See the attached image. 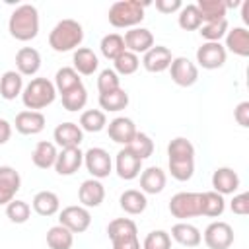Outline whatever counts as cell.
Returning a JSON list of instances; mask_svg holds the SVG:
<instances>
[{"label": "cell", "instance_id": "cell-1", "mask_svg": "<svg viewBox=\"0 0 249 249\" xmlns=\"http://www.w3.org/2000/svg\"><path fill=\"white\" fill-rule=\"evenodd\" d=\"M169 173L177 181H189L195 173V146L191 140L177 136L167 144Z\"/></svg>", "mask_w": 249, "mask_h": 249}, {"label": "cell", "instance_id": "cell-2", "mask_svg": "<svg viewBox=\"0 0 249 249\" xmlns=\"http://www.w3.org/2000/svg\"><path fill=\"white\" fill-rule=\"evenodd\" d=\"M8 31L18 41H31L39 33V12L33 4H19L8 19Z\"/></svg>", "mask_w": 249, "mask_h": 249}, {"label": "cell", "instance_id": "cell-3", "mask_svg": "<svg viewBox=\"0 0 249 249\" xmlns=\"http://www.w3.org/2000/svg\"><path fill=\"white\" fill-rule=\"evenodd\" d=\"M84 41V27L76 19H60L49 33V45L56 53H68L80 49Z\"/></svg>", "mask_w": 249, "mask_h": 249}, {"label": "cell", "instance_id": "cell-4", "mask_svg": "<svg viewBox=\"0 0 249 249\" xmlns=\"http://www.w3.org/2000/svg\"><path fill=\"white\" fill-rule=\"evenodd\" d=\"M54 99H56V89L49 78H33L27 86H23L21 101L27 111H41L49 107Z\"/></svg>", "mask_w": 249, "mask_h": 249}, {"label": "cell", "instance_id": "cell-5", "mask_svg": "<svg viewBox=\"0 0 249 249\" xmlns=\"http://www.w3.org/2000/svg\"><path fill=\"white\" fill-rule=\"evenodd\" d=\"M148 6V2H138V0H119L115 4H111L109 8V23L113 27L119 29H132L136 27L142 19H144V8Z\"/></svg>", "mask_w": 249, "mask_h": 249}, {"label": "cell", "instance_id": "cell-6", "mask_svg": "<svg viewBox=\"0 0 249 249\" xmlns=\"http://www.w3.org/2000/svg\"><path fill=\"white\" fill-rule=\"evenodd\" d=\"M169 212L173 218H179L181 222L187 218L200 216V193L181 191V193L173 195L169 200Z\"/></svg>", "mask_w": 249, "mask_h": 249}, {"label": "cell", "instance_id": "cell-7", "mask_svg": "<svg viewBox=\"0 0 249 249\" xmlns=\"http://www.w3.org/2000/svg\"><path fill=\"white\" fill-rule=\"evenodd\" d=\"M58 224L64 226L66 230H70L72 233H84L91 224V214L82 204H72V206H66L60 210Z\"/></svg>", "mask_w": 249, "mask_h": 249}, {"label": "cell", "instance_id": "cell-8", "mask_svg": "<svg viewBox=\"0 0 249 249\" xmlns=\"http://www.w3.org/2000/svg\"><path fill=\"white\" fill-rule=\"evenodd\" d=\"M84 165L93 179H105L113 171V160L103 148H89L84 152Z\"/></svg>", "mask_w": 249, "mask_h": 249}, {"label": "cell", "instance_id": "cell-9", "mask_svg": "<svg viewBox=\"0 0 249 249\" xmlns=\"http://www.w3.org/2000/svg\"><path fill=\"white\" fill-rule=\"evenodd\" d=\"M202 239L208 249H230L233 243V228L228 222H212L206 226Z\"/></svg>", "mask_w": 249, "mask_h": 249}, {"label": "cell", "instance_id": "cell-10", "mask_svg": "<svg viewBox=\"0 0 249 249\" xmlns=\"http://www.w3.org/2000/svg\"><path fill=\"white\" fill-rule=\"evenodd\" d=\"M169 74H171V80L181 88H191L198 80V68L187 56H173L169 64Z\"/></svg>", "mask_w": 249, "mask_h": 249}, {"label": "cell", "instance_id": "cell-11", "mask_svg": "<svg viewBox=\"0 0 249 249\" xmlns=\"http://www.w3.org/2000/svg\"><path fill=\"white\" fill-rule=\"evenodd\" d=\"M226 49L222 43H202L198 49H196V62L198 66L206 68V70H216V68H222L226 64Z\"/></svg>", "mask_w": 249, "mask_h": 249}, {"label": "cell", "instance_id": "cell-12", "mask_svg": "<svg viewBox=\"0 0 249 249\" xmlns=\"http://www.w3.org/2000/svg\"><path fill=\"white\" fill-rule=\"evenodd\" d=\"M115 171H117V175H119L121 179L132 181V179H136V177L140 175V171H142V160L136 158V156L124 146L123 150H119V154H117V158H115Z\"/></svg>", "mask_w": 249, "mask_h": 249}, {"label": "cell", "instance_id": "cell-13", "mask_svg": "<svg viewBox=\"0 0 249 249\" xmlns=\"http://www.w3.org/2000/svg\"><path fill=\"white\" fill-rule=\"evenodd\" d=\"M173 60V54L167 47L163 45H154L148 53H144L142 56V66L152 72V74H160V72H165L169 70V64Z\"/></svg>", "mask_w": 249, "mask_h": 249}, {"label": "cell", "instance_id": "cell-14", "mask_svg": "<svg viewBox=\"0 0 249 249\" xmlns=\"http://www.w3.org/2000/svg\"><path fill=\"white\" fill-rule=\"evenodd\" d=\"M21 189V177L12 165H0V206L16 198V193Z\"/></svg>", "mask_w": 249, "mask_h": 249}, {"label": "cell", "instance_id": "cell-15", "mask_svg": "<svg viewBox=\"0 0 249 249\" xmlns=\"http://www.w3.org/2000/svg\"><path fill=\"white\" fill-rule=\"evenodd\" d=\"M105 198V187L99 179H86L78 189V200L84 208H97Z\"/></svg>", "mask_w": 249, "mask_h": 249}, {"label": "cell", "instance_id": "cell-16", "mask_svg": "<svg viewBox=\"0 0 249 249\" xmlns=\"http://www.w3.org/2000/svg\"><path fill=\"white\" fill-rule=\"evenodd\" d=\"M123 39H124L126 51H130L134 54H140V53L144 54L154 47V35L146 27H132L123 35Z\"/></svg>", "mask_w": 249, "mask_h": 249}, {"label": "cell", "instance_id": "cell-17", "mask_svg": "<svg viewBox=\"0 0 249 249\" xmlns=\"http://www.w3.org/2000/svg\"><path fill=\"white\" fill-rule=\"evenodd\" d=\"M84 163V152L80 148H62L54 161V171L58 175H74Z\"/></svg>", "mask_w": 249, "mask_h": 249}, {"label": "cell", "instance_id": "cell-18", "mask_svg": "<svg viewBox=\"0 0 249 249\" xmlns=\"http://www.w3.org/2000/svg\"><path fill=\"white\" fill-rule=\"evenodd\" d=\"M136 132H138V130H136V124H134V121L128 119V117H115V119L107 124V134H109V138H111L113 142H117V144H123V146H128Z\"/></svg>", "mask_w": 249, "mask_h": 249}, {"label": "cell", "instance_id": "cell-19", "mask_svg": "<svg viewBox=\"0 0 249 249\" xmlns=\"http://www.w3.org/2000/svg\"><path fill=\"white\" fill-rule=\"evenodd\" d=\"M53 138H54V144L62 148H80L82 140H84V130L80 128V124L76 123H60L54 132H53Z\"/></svg>", "mask_w": 249, "mask_h": 249}, {"label": "cell", "instance_id": "cell-20", "mask_svg": "<svg viewBox=\"0 0 249 249\" xmlns=\"http://www.w3.org/2000/svg\"><path fill=\"white\" fill-rule=\"evenodd\" d=\"M45 115L41 111H19L16 115V130L19 134H25V136H33V134H39L43 128H45Z\"/></svg>", "mask_w": 249, "mask_h": 249}, {"label": "cell", "instance_id": "cell-21", "mask_svg": "<svg viewBox=\"0 0 249 249\" xmlns=\"http://www.w3.org/2000/svg\"><path fill=\"white\" fill-rule=\"evenodd\" d=\"M212 187L218 195H233L239 189V175L231 167H216L212 173Z\"/></svg>", "mask_w": 249, "mask_h": 249}, {"label": "cell", "instance_id": "cell-22", "mask_svg": "<svg viewBox=\"0 0 249 249\" xmlns=\"http://www.w3.org/2000/svg\"><path fill=\"white\" fill-rule=\"evenodd\" d=\"M165 183H167V177H165V171L161 167H146L140 171V191L144 195H158L165 189Z\"/></svg>", "mask_w": 249, "mask_h": 249}, {"label": "cell", "instance_id": "cell-23", "mask_svg": "<svg viewBox=\"0 0 249 249\" xmlns=\"http://www.w3.org/2000/svg\"><path fill=\"white\" fill-rule=\"evenodd\" d=\"M16 68L21 76H35L41 68V54L33 47H21L16 53Z\"/></svg>", "mask_w": 249, "mask_h": 249}, {"label": "cell", "instance_id": "cell-24", "mask_svg": "<svg viewBox=\"0 0 249 249\" xmlns=\"http://www.w3.org/2000/svg\"><path fill=\"white\" fill-rule=\"evenodd\" d=\"M169 237H171L173 241H177L179 245H183V247H196V245H200V241H202L200 230H198L196 226L189 224V222H177V224L171 228Z\"/></svg>", "mask_w": 249, "mask_h": 249}, {"label": "cell", "instance_id": "cell-25", "mask_svg": "<svg viewBox=\"0 0 249 249\" xmlns=\"http://www.w3.org/2000/svg\"><path fill=\"white\" fill-rule=\"evenodd\" d=\"M56 156H58L56 144H54V142H49V140H41V142H37L35 148H33L31 161H33V165L39 167V169H49V167H54Z\"/></svg>", "mask_w": 249, "mask_h": 249}, {"label": "cell", "instance_id": "cell-26", "mask_svg": "<svg viewBox=\"0 0 249 249\" xmlns=\"http://www.w3.org/2000/svg\"><path fill=\"white\" fill-rule=\"evenodd\" d=\"M226 53H233L237 56H249V31L245 27H233L226 33Z\"/></svg>", "mask_w": 249, "mask_h": 249}, {"label": "cell", "instance_id": "cell-27", "mask_svg": "<svg viewBox=\"0 0 249 249\" xmlns=\"http://www.w3.org/2000/svg\"><path fill=\"white\" fill-rule=\"evenodd\" d=\"M72 62H74L72 68L78 74H82V76H91L97 70V66H99V58H97V54L89 47L76 49L74 54H72Z\"/></svg>", "mask_w": 249, "mask_h": 249}, {"label": "cell", "instance_id": "cell-28", "mask_svg": "<svg viewBox=\"0 0 249 249\" xmlns=\"http://www.w3.org/2000/svg\"><path fill=\"white\" fill-rule=\"evenodd\" d=\"M23 91V76L18 70H6L0 76V97L6 101L16 99Z\"/></svg>", "mask_w": 249, "mask_h": 249}, {"label": "cell", "instance_id": "cell-29", "mask_svg": "<svg viewBox=\"0 0 249 249\" xmlns=\"http://www.w3.org/2000/svg\"><path fill=\"white\" fill-rule=\"evenodd\" d=\"M31 206H33V210H35L39 216L49 218V216H54V214L60 210V198H58V195L53 193V191H39V193L33 196Z\"/></svg>", "mask_w": 249, "mask_h": 249}, {"label": "cell", "instance_id": "cell-30", "mask_svg": "<svg viewBox=\"0 0 249 249\" xmlns=\"http://www.w3.org/2000/svg\"><path fill=\"white\" fill-rule=\"evenodd\" d=\"M119 204L123 208V212L130 214V216H136V214H142L148 206V198L142 191H136V189H128L124 191L121 196H119Z\"/></svg>", "mask_w": 249, "mask_h": 249}, {"label": "cell", "instance_id": "cell-31", "mask_svg": "<svg viewBox=\"0 0 249 249\" xmlns=\"http://www.w3.org/2000/svg\"><path fill=\"white\" fill-rule=\"evenodd\" d=\"M224 210H226V200L222 195H218L216 191L200 193V216L218 218L224 214Z\"/></svg>", "mask_w": 249, "mask_h": 249}, {"label": "cell", "instance_id": "cell-32", "mask_svg": "<svg viewBox=\"0 0 249 249\" xmlns=\"http://www.w3.org/2000/svg\"><path fill=\"white\" fill-rule=\"evenodd\" d=\"M53 84H54L56 93L62 95V93H66V91H70V89L82 86V78H80V74H78L72 66H62V68L56 70Z\"/></svg>", "mask_w": 249, "mask_h": 249}, {"label": "cell", "instance_id": "cell-33", "mask_svg": "<svg viewBox=\"0 0 249 249\" xmlns=\"http://www.w3.org/2000/svg\"><path fill=\"white\" fill-rule=\"evenodd\" d=\"M107 235L111 241L132 237V235H138V226L130 218H115L107 224Z\"/></svg>", "mask_w": 249, "mask_h": 249}, {"label": "cell", "instance_id": "cell-34", "mask_svg": "<svg viewBox=\"0 0 249 249\" xmlns=\"http://www.w3.org/2000/svg\"><path fill=\"white\" fill-rule=\"evenodd\" d=\"M47 245H49V249H72L74 233L70 230H66L64 226L56 224L47 230Z\"/></svg>", "mask_w": 249, "mask_h": 249}, {"label": "cell", "instance_id": "cell-35", "mask_svg": "<svg viewBox=\"0 0 249 249\" xmlns=\"http://www.w3.org/2000/svg\"><path fill=\"white\" fill-rule=\"evenodd\" d=\"M126 105H128V93L123 88L109 91V93H99V107L103 109V113L105 111L119 113V111L126 109Z\"/></svg>", "mask_w": 249, "mask_h": 249}, {"label": "cell", "instance_id": "cell-36", "mask_svg": "<svg viewBox=\"0 0 249 249\" xmlns=\"http://www.w3.org/2000/svg\"><path fill=\"white\" fill-rule=\"evenodd\" d=\"M196 8H198V14L202 18V23L226 19V12L228 10L224 6V0H198Z\"/></svg>", "mask_w": 249, "mask_h": 249}, {"label": "cell", "instance_id": "cell-37", "mask_svg": "<svg viewBox=\"0 0 249 249\" xmlns=\"http://www.w3.org/2000/svg\"><path fill=\"white\" fill-rule=\"evenodd\" d=\"M107 126V117L101 109H88L80 115V128L86 132H101Z\"/></svg>", "mask_w": 249, "mask_h": 249}, {"label": "cell", "instance_id": "cell-38", "mask_svg": "<svg viewBox=\"0 0 249 249\" xmlns=\"http://www.w3.org/2000/svg\"><path fill=\"white\" fill-rule=\"evenodd\" d=\"M99 51H101V54H103L107 60H115L119 54H123V53L126 51L123 35H119V33H109V35H105V37L101 39V43H99Z\"/></svg>", "mask_w": 249, "mask_h": 249}, {"label": "cell", "instance_id": "cell-39", "mask_svg": "<svg viewBox=\"0 0 249 249\" xmlns=\"http://www.w3.org/2000/svg\"><path fill=\"white\" fill-rule=\"evenodd\" d=\"M177 23L181 29L185 31H196L200 25H202V18L198 14V8L196 4H187L179 10V16H177Z\"/></svg>", "mask_w": 249, "mask_h": 249}, {"label": "cell", "instance_id": "cell-40", "mask_svg": "<svg viewBox=\"0 0 249 249\" xmlns=\"http://www.w3.org/2000/svg\"><path fill=\"white\" fill-rule=\"evenodd\" d=\"M60 97H62V107H64L66 111L74 113V111H80V109L86 107V103H88V89H86L84 84H82V86H78V88H74V89L62 93Z\"/></svg>", "mask_w": 249, "mask_h": 249}, {"label": "cell", "instance_id": "cell-41", "mask_svg": "<svg viewBox=\"0 0 249 249\" xmlns=\"http://www.w3.org/2000/svg\"><path fill=\"white\" fill-rule=\"evenodd\" d=\"M198 33H200V37L206 43H220V39L226 37V33H228V19H218V21L202 23L198 27Z\"/></svg>", "mask_w": 249, "mask_h": 249}, {"label": "cell", "instance_id": "cell-42", "mask_svg": "<svg viewBox=\"0 0 249 249\" xmlns=\"http://www.w3.org/2000/svg\"><path fill=\"white\" fill-rule=\"evenodd\" d=\"M113 70L119 74V76H130V74H134L136 70H138V66H140V58H138V54H134V53H130V51H124L123 54H119L115 60H113Z\"/></svg>", "mask_w": 249, "mask_h": 249}, {"label": "cell", "instance_id": "cell-43", "mask_svg": "<svg viewBox=\"0 0 249 249\" xmlns=\"http://www.w3.org/2000/svg\"><path fill=\"white\" fill-rule=\"evenodd\" d=\"M126 148H128L136 158H140L142 161L154 154V142H152V138H150L146 132H136L134 138L130 140V144H128Z\"/></svg>", "mask_w": 249, "mask_h": 249}, {"label": "cell", "instance_id": "cell-44", "mask_svg": "<svg viewBox=\"0 0 249 249\" xmlns=\"http://www.w3.org/2000/svg\"><path fill=\"white\" fill-rule=\"evenodd\" d=\"M6 216L12 224H25L31 216V206L25 200L14 198L12 202L6 204Z\"/></svg>", "mask_w": 249, "mask_h": 249}, {"label": "cell", "instance_id": "cell-45", "mask_svg": "<svg viewBox=\"0 0 249 249\" xmlns=\"http://www.w3.org/2000/svg\"><path fill=\"white\" fill-rule=\"evenodd\" d=\"M142 249H171V237L165 230H152L144 237Z\"/></svg>", "mask_w": 249, "mask_h": 249}, {"label": "cell", "instance_id": "cell-46", "mask_svg": "<svg viewBox=\"0 0 249 249\" xmlns=\"http://www.w3.org/2000/svg\"><path fill=\"white\" fill-rule=\"evenodd\" d=\"M121 88V78L113 68H105L97 76V89L99 93H109Z\"/></svg>", "mask_w": 249, "mask_h": 249}, {"label": "cell", "instance_id": "cell-47", "mask_svg": "<svg viewBox=\"0 0 249 249\" xmlns=\"http://www.w3.org/2000/svg\"><path fill=\"white\" fill-rule=\"evenodd\" d=\"M230 208L233 214L237 216H247L249 214V193H239V195H233L231 202H230Z\"/></svg>", "mask_w": 249, "mask_h": 249}, {"label": "cell", "instance_id": "cell-48", "mask_svg": "<svg viewBox=\"0 0 249 249\" xmlns=\"http://www.w3.org/2000/svg\"><path fill=\"white\" fill-rule=\"evenodd\" d=\"M233 119L237 121L239 126H243V128L249 126V101H241V103L233 109Z\"/></svg>", "mask_w": 249, "mask_h": 249}, {"label": "cell", "instance_id": "cell-49", "mask_svg": "<svg viewBox=\"0 0 249 249\" xmlns=\"http://www.w3.org/2000/svg\"><path fill=\"white\" fill-rule=\"evenodd\" d=\"M183 8L181 0H156V10L161 14H173Z\"/></svg>", "mask_w": 249, "mask_h": 249}, {"label": "cell", "instance_id": "cell-50", "mask_svg": "<svg viewBox=\"0 0 249 249\" xmlns=\"http://www.w3.org/2000/svg\"><path fill=\"white\" fill-rule=\"evenodd\" d=\"M111 245H113V249H140L138 235L124 237V239H117V241H111Z\"/></svg>", "mask_w": 249, "mask_h": 249}, {"label": "cell", "instance_id": "cell-51", "mask_svg": "<svg viewBox=\"0 0 249 249\" xmlns=\"http://www.w3.org/2000/svg\"><path fill=\"white\" fill-rule=\"evenodd\" d=\"M12 136V124L6 119H0V146L6 144Z\"/></svg>", "mask_w": 249, "mask_h": 249}, {"label": "cell", "instance_id": "cell-52", "mask_svg": "<svg viewBox=\"0 0 249 249\" xmlns=\"http://www.w3.org/2000/svg\"><path fill=\"white\" fill-rule=\"evenodd\" d=\"M241 18L245 23H249V2H241Z\"/></svg>", "mask_w": 249, "mask_h": 249}]
</instances>
